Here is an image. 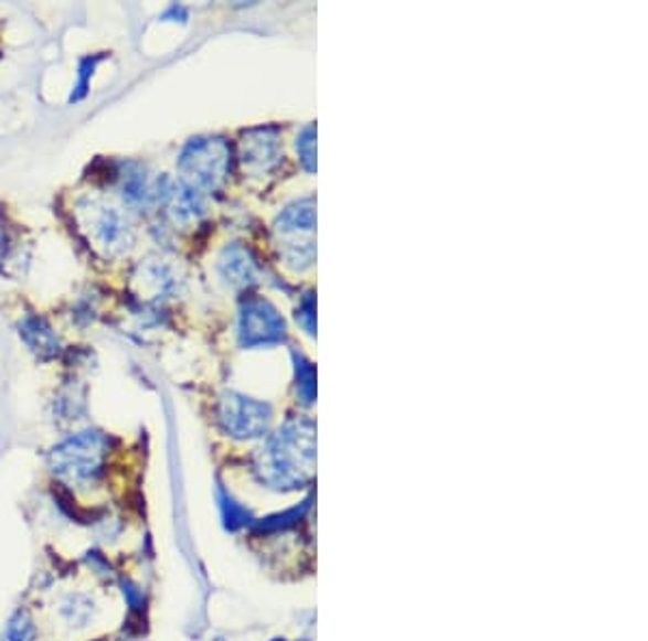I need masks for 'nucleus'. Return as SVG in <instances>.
Here are the masks:
<instances>
[{"mask_svg": "<svg viewBox=\"0 0 648 641\" xmlns=\"http://www.w3.org/2000/svg\"><path fill=\"white\" fill-rule=\"evenodd\" d=\"M18 333H20V340L40 361H51V359L59 356L61 342H59L54 329L42 316H35V313L24 316L18 324Z\"/></svg>", "mask_w": 648, "mask_h": 641, "instance_id": "nucleus-8", "label": "nucleus"}, {"mask_svg": "<svg viewBox=\"0 0 648 641\" xmlns=\"http://www.w3.org/2000/svg\"><path fill=\"white\" fill-rule=\"evenodd\" d=\"M108 451V435L100 430H85L52 447L49 467L61 482L70 487H89L100 478Z\"/></svg>", "mask_w": 648, "mask_h": 641, "instance_id": "nucleus-2", "label": "nucleus"}, {"mask_svg": "<svg viewBox=\"0 0 648 641\" xmlns=\"http://www.w3.org/2000/svg\"><path fill=\"white\" fill-rule=\"evenodd\" d=\"M121 199L126 205L137 210H148L153 201L160 199V182L153 184L148 171L139 164H126L119 173Z\"/></svg>", "mask_w": 648, "mask_h": 641, "instance_id": "nucleus-9", "label": "nucleus"}, {"mask_svg": "<svg viewBox=\"0 0 648 641\" xmlns=\"http://www.w3.org/2000/svg\"><path fill=\"white\" fill-rule=\"evenodd\" d=\"M38 640V627L31 618L29 611H15L4 631H2V638L0 641H35Z\"/></svg>", "mask_w": 648, "mask_h": 641, "instance_id": "nucleus-13", "label": "nucleus"}, {"mask_svg": "<svg viewBox=\"0 0 648 641\" xmlns=\"http://www.w3.org/2000/svg\"><path fill=\"white\" fill-rule=\"evenodd\" d=\"M167 212V216L176 225H193L198 223L205 205L201 201L200 193L187 184H167L160 186V199H158Z\"/></svg>", "mask_w": 648, "mask_h": 641, "instance_id": "nucleus-7", "label": "nucleus"}, {"mask_svg": "<svg viewBox=\"0 0 648 641\" xmlns=\"http://www.w3.org/2000/svg\"><path fill=\"white\" fill-rule=\"evenodd\" d=\"M96 613H98V607L89 594H67L61 602V616L65 618L70 627H76V629H85L87 624H92Z\"/></svg>", "mask_w": 648, "mask_h": 641, "instance_id": "nucleus-12", "label": "nucleus"}, {"mask_svg": "<svg viewBox=\"0 0 648 641\" xmlns=\"http://www.w3.org/2000/svg\"><path fill=\"white\" fill-rule=\"evenodd\" d=\"M130 279H132L130 290H132L135 298H139L141 302H156V300L171 295V290L178 284L173 268L164 259H158V257L144 259L135 268Z\"/></svg>", "mask_w": 648, "mask_h": 641, "instance_id": "nucleus-6", "label": "nucleus"}, {"mask_svg": "<svg viewBox=\"0 0 648 641\" xmlns=\"http://www.w3.org/2000/svg\"><path fill=\"white\" fill-rule=\"evenodd\" d=\"M223 428L238 439L257 437L268 424V406L238 394L223 395L219 406Z\"/></svg>", "mask_w": 648, "mask_h": 641, "instance_id": "nucleus-4", "label": "nucleus"}, {"mask_svg": "<svg viewBox=\"0 0 648 641\" xmlns=\"http://www.w3.org/2000/svg\"><path fill=\"white\" fill-rule=\"evenodd\" d=\"M232 149L223 139H193L180 156V173L187 186L214 191L230 171Z\"/></svg>", "mask_w": 648, "mask_h": 641, "instance_id": "nucleus-3", "label": "nucleus"}, {"mask_svg": "<svg viewBox=\"0 0 648 641\" xmlns=\"http://www.w3.org/2000/svg\"><path fill=\"white\" fill-rule=\"evenodd\" d=\"M221 273L225 281H230L232 286H241V288L251 286L257 277V264L249 248L241 247V245L225 248L221 257Z\"/></svg>", "mask_w": 648, "mask_h": 641, "instance_id": "nucleus-10", "label": "nucleus"}, {"mask_svg": "<svg viewBox=\"0 0 648 641\" xmlns=\"http://www.w3.org/2000/svg\"><path fill=\"white\" fill-rule=\"evenodd\" d=\"M284 320L259 298L247 300L241 311V340L245 345L270 344L281 340Z\"/></svg>", "mask_w": 648, "mask_h": 641, "instance_id": "nucleus-5", "label": "nucleus"}, {"mask_svg": "<svg viewBox=\"0 0 648 641\" xmlns=\"http://www.w3.org/2000/svg\"><path fill=\"white\" fill-rule=\"evenodd\" d=\"M74 221L87 245L102 259H117L135 245L132 223L119 207L104 199H78L74 205Z\"/></svg>", "mask_w": 648, "mask_h": 641, "instance_id": "nucleus-1", "label": "nucleus"}, {"mask_svg": "<svg viewBox=\"0 0 648 641\" xmlns=\"http://www.w3.org/2000/svg\"><path fill=\"white\" fill-rule=\"evenodd\" d=\"M277 141L266 130H255L243 141V164L249 171H268L275 164Z\"/></svg>", "mask_w": 648, "mask_h": 641, "instance_id": "nucleus-11", "label": "nucleus"}]
</instances>
